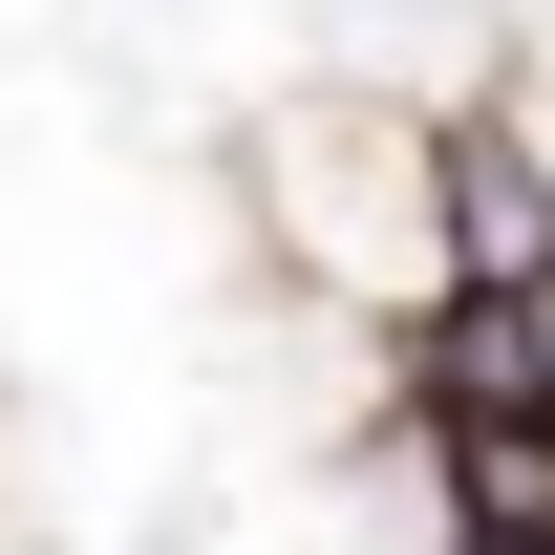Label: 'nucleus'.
<instances>
[{
  "mask_svg": "<svg viewBox=\"0 0 555 555\" xmlns=\"http://www.w3.org/2000/svg\"><path fill=\"white\" fill-rule=\"evenodd\" d=\"M427 150L449 107H385V86H278L257 129H235V193H257V257L299 299H343L406 343L427 299H449V214H427Z\"/></svg>",
  "mask_w": 555,
  "mask_h": 555,
  "instance_id": "nucleus-1",
  "label": "nucleus"
},
{
  "mask_svg": "<svg viewBox=\"0 0 555 555\" xmlns=\"http://www.w3.org/2000/svg\"><path fill=\"white\" fill-rule=\"evenodd\" d=\"M427 214H449V299H534V278H555V193L513 171V129H491V107H449Z\"/></svg>",
  "mask_w": 555,
  "mask_h": 555,
  "instance_id": "nucleus-2",
  "label": "nucleus"
},
{
  "mask_svg": "<svg viewBox=\"0 0 555 555\" xmlns=\"http://www.w3.org/2000/svg\"><path fill=\"white\" fill-rule=\"evenodd\" d=\"M491 129H513V171L555 193V43H513V65H491Z\"/></svg>",
  "mask_w": 555,
  "mask_h": 555,
  "instance_id": "nucleus-3",
  "label": "nucleus"
},
{
  "mask_svg": "<svg viewBox=\"0 0 555 555\" xmlns=\"http://www.w3.org/2000/svg\"><path fill=\"white\" fill-rule=\"evenodd\" d=\"M513 363H534V427H555V278L513 299Z\"/></svg>",
  "mask_w": 555,
  "mask_h": 555,
  "instance_id": "nucleus-4",
  "label": "nucleus"
}]
</instances>
